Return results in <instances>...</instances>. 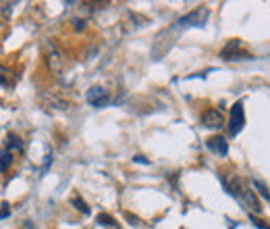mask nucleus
Instances as JSON below:
<instances>
[{"mask_svg":"<svg viewBox=\"0 0 270 229\" xmlns=\"http://www.w3.org/2000/svg\"><path fill=\"white\" fill-rule=\"evenodd\" d=\"M245 125V114H243V105L241 102H237L233 109H231V117H229V131L231 135L239 133L241 127Z\"/></svg>","mask_w":270,"mask_h":229,"instance_id":"nucleus-1","label":"nucleus"},{"mask_svg":"<svg viewBox=\"0 0 270 229\" xmlns=\"http://www.w3.org/2000/svg\"><path fill=\"white\" fill-rule=\"evenodd\" d=\"M202 123H204V127H208V129H222V127H225V117H222L220 111L208 109L202 114Z\"/></svg>","mask_w":270,"mask_h":229,"instance_id":"nucleus-2","label":"nucleus"},{"mask_svg":"<svg viewBox=\"0 0 270 229\" xmlns=\"http://www.w3.org/2000/svg\"><path fill=\"white\" fill-rule=\"evenodd\" d=\"M88 102L91 107H104L108 102V92L104 90V88H100V86H93V88H90L88 90Z\"/></svg>","mask_w":270,"mask_h":229,"instance_id":"nucleus-3","label":"nucleus"},{"mask_svg":"<svg viewBox=\"0 0 270 229\" xmlns=\"http://www.w3.org/2000/svg\"><path fill=\"white\" fill-rule=\"evenodd\" d=\"M208 19V8H197L191 15H187L179 21V25H204V21Z\"/></svg>","mask_w":270,"mask_h":229,"instance_id":"nucleus-4","label":"nucleus"},{"mask_svg":"<svg viewBox=\"0 0 270 229\" xmlns=\"http://www.w3.org/2000/svg\"><path fill=\"white\" fill-rule=\"evenodd\" d=\"M239 46H241V42H239V40H233V42H229V46H227V48L220 52V56H222V59H227V61H235V59H248V52H237Z\"/></svg>","mask_w":270,"mask_h":229,"instance_id":"nucleus-5","label":"nucleus"},{"mask_svg":"<svg viewBox=\"0 0 270 229\" xmlns=\"http://www.w3.org/2000/svg\"><path fill=\"white\" fill-rule=\"evenodd\" d=\"M208 148H210V150H212V152L220 154V156H225V154L229 152V144H227L225 137H220V135L210 137V140H208Z\"/></svg>","mask_w":270,"mask_h":229,"instance_id":"nucleus-6","label":"nucleus"},{"mask_svg":"<svg viewBox=\"0 0 270 229\" xmlns=\"http://www.w3.org/2000/svg\"><path fill=\"white\" fill-rule=\"evenodd\" d=\"M46 63H48V69L54 75H61V71H63V56L58 54L56 50H52L48 56H46Z\"/></svg>","mask_w":270,"mask_h":229,"instance_id":"nucleus-7","label":"nucleus"},{"mask_svg":"<svg viewBox=\"0 0 270 229\" xmlns=\"http://www.w3.org/2000/svg\"><path fill=\"white\" fill-rule=\"evenodd\" d=\"M42 102H44L46 107L56 109V111H67L69 109V102L67 100H61V98H56L52 94H42Z\"/></svg>","mask_w":270,"mask_h":229,"instance_id":"nucleus-8","label":"nucleus"},{"mask_svg":"<svg viewBox=\"0 0 270 229\" xmlns=\"http://www.w3.org/2000/svg\"><path fill=\"white\" fill-rule=\"evenodd\" d=\"M10 165H13V152L4 148V150L0 152V171H6Z\"/></svg>","mask_w":270,"mask_h":229,"instance_id":"nucleus-9","label":"nucleus"},{"mask_svg":"<svg viewBox=\"0 0 270 229\" xmlns=\"http://www.w3.org/2000/svg\"><path fill=\"white\" fill-rule=\"evenodd\" d=\"M6 150H23V142L19 140L17 135H8V144H6Z\"/></svg>","mask_w":270,"mask_h":229,"instance_id":"nucleus-10","label":"nucleus"},{"mask_svg":"<svg viewBox=\"0 0 270 229\" xmlns=\"http://www.w3.org/2000/svg\"><path fill=\"white\" fill-rule=\"evenodd\" d=\"M71 202L75 204V209H77V211H81V213H84V215H88V213H90V209H88V204H86L84 200H81V198L77 196V194H75V196L71 198Z\"/></svg>","mask_w":270,"mask_h":229,"instance_id":"nucleus-11","label":"nucleus"},{"mask_svg":"<svg viewBox=\"0 0 270 229\" xmlns=\"http://www.w3.org/2000/svg\"><path fill=\"white\" fill-rule=\"evenodd\" d=\"M98 221H100L102 225L110 227V229H116V221L112 219V217H108V215H100V217H98Z\"/></svg>","mask_w":270,"mask_h":229,"instance_id":"nucleus-12","label":"nucleus"},{"mask_svg":"<svg viewBox=\"0 0 270 229\" xmlns=\"http://www.w3.org/2000/svg\"><path fill=\"white\" fill-rule=\"evenodd\" d=\"M254 186L258 188V192H260V194H262V196H264L266 200H270V194H268V190H266V188L262 186V183H260V181H254Z\"/></svg>","mask_w":270,"mask_h":229,"instance_id":"nucleus-13","label":"nucleus"},{"mask_svg":"<svg viewBox=\"0 0 270 229\" xmlns=\"http://www.w3.org/2000/svg\"><path fill=\"white\" fill-rule=\"evenodd\" d=\"M6 206H8V204H4V209L0 211V219H2V217H8V209H6Z\"/></svg>","mask_w":270,"mask_h":229,"instance_id":"nucleus-14","label":"nucleus"}]
</instances>
